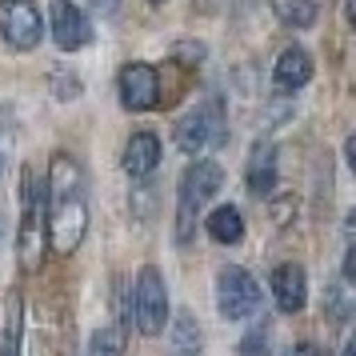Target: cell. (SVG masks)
Segmentation results:
<instances>
[{
	"label": "cell",
	"instance_id": "cell-5",
	"mask_svg": "<svg viewBox=\"0 0 356 356\" xmlns=\"http://www.w3.org/2000/svg\"><path fill=\"white\" fill-rule=\"evenodd\" d=\"M220 140H225V113H220V100H209V104L193 108V113L177 124V148L188 152V156H200V152H209V148L220 145Z\"/></svg>",
	"mask_w": 356,
	"mask_h": 356
},
{
	"label": "cell",
	"instance_id": "cell-8",
	"mask_svg": "<svg viewBox=\"0 0 356 356\" xmlns=\"http://www.w3.org/2000/svg\"><path fill=\"white\" fill-rule=\"evenodd\" d=\"M40 257V184L33 180V172H24V220H20V264L24 273L36 268Z\"/></svg>",
	"mask_w": 356,
	"mask_h": 356
},
{
	"label": "cell",
	"instance_id": "cell-1",
	"mask_svg": "<svg viewBox=\"0 0 356 356\" xmlns=\"http://www.w3.org/2000/svg\"><path fill=\"white\" fill-rule=\"evenodd\" d=\"M88 232V180L76 156L56 152L49 168V241L56 252H76Z\"/></svg>",
	"mask_w": 356,
	"mask_h": 356
},
{
	"label": "cell",
	"instance_id": "cell-20",
	"mask_svg": "<svg viewBox=\"0 0 356 356\" xmlns=\"http://www.w3.org/2000/svg\"><path fill=\"white\" fill-rule=\"evenodd\" d=\"M152 4H161V0H152Z\"/></svg>",
	"mask_w": 356,
	"mask_h": 356
},
{
	"label": "cell",
	"instance_id": "cell-14",
	"mask_svg": "<svg viewBox=\"0 0 356 356\" xmlns=\"http://www.w3.org/2000/svg\"><path fill=\"white\" fill-rule=\"evenodd\" d=\"M204 228H209V236L216 244H241L244 236V220H241V209H232V204H225V209H216L204 220Z\"/></svg>",
	"mask_w": 356,
	"mask_h": 356
},
{
	"label": "cell",
	"instance_id": "cell-10",
	"mask_svg": "<svg viewBox=\"0 0 356 356\" xmlns=\"http://www.w3.org/2000/svg\"><path fill=\"white\" fill-rule=\"evenodd\" d=\"M273 296L280 312H300L308 300V276L300 264H280L273 273Z\"/></svg>",
	"mask_w": 356,
	"mask_h": 356
},
{
	"label": "cell",
	"instance_id": "cell-16",
	"mask_svg": "<svg viewBox=\"0 0 356 356\" xmlns=\"http://www.w3.org/2000/svg\"><path fill=\"white\" fill-rule=\"evenodd\" d=\"M88 356H124V332L120 328H100V332H92Z\"/></svg>",
	"mask_w": 356,
	"mask_h": 356
},
{
	"label": "cell",
	"instance_id": "cell-2",
	"mask_svg": "<svg viewBox=\"0 0 356 356\" xmlns=\"http://www.w3.org/2000/svg\"><path fill=\"white\" fill-rule=\"evenodd\" d=\"M220 184H225L220 164H212V161L188 164V172L180 177V200H177V241H180V244L193 241L196 212H200V209L212 200V196L220 193Z\"/></svg>",
	"mask_w": 356,
	"mask_h": 356
},
{
	"label": "cell",
	"instance_id": "cell-17",
	"mask_svg": "<svg viewBox=\"0 0 356 356\" xmlns=\"http://www.w3.org/2000/svg\"><path fill=\"white\" fill-rule=\"evenodd\" d=\"M177 353L180 356H196L200 353V328L193 324V316H180L177 321Z\"/></svg>",
	"mask_w": 356,
	"mask_h": 356
},
{
	"label": "cell",
	"instance_id": "cell-6",
	"mask_svg": "<svg viewBox=\"0 0 356 356\" xmlns=\"http://www.w3.org/2000/svg\"><path fill=\"white\" fill-rule=\"evenodd\" d=\"M0 36H4V44H13L20 52L36 49L44 36L40 8L33 0H0Z\"/></svg>",
	"mask_w": 356,
	"mask_h": 356
},
{
	"label": "cell",
	"instance_id": "cell-13",
	"mask_svg": "<svg viewBox=\"0 0 356 356\" xmlns=\"http://www.w3.org/2000/svg\"><path fill=\"white\" fill-rule=\"evenodd\" d=\"M273 188H276V148L264 140V145H257L252 156H248V193L273 196Z\"/></svg>",
	"mask_w": 356,
	"mask_h": 356
},
{
	"label": "cell",
	"instance_id": "cell-4",
	"mask_svg": "<svg viewBox=\"0 0 356 356\" xmlns=\"http://www.w3.org/2000/svg\"><path fill=\"white\" fill-rule=\"evenodd\" d=\"M216 308H220L225 321H248V316H257L260 284L244 273V268L228 264V268H220V276H216Z\"/></svg>",
	"mask_w": 356,
	"mask_h": 356
},
{
	"label": "cell",
	"instance_id": "cell-15",
	"mask_svg": "<svg viewBox=\"0 0 356 356\" xmlns=\"http://www.w3.org/2000/svg\"><path fill=\"white\" fill-rule=\"evenodd\" d=\"M273 13L289 29H312L316 20V0H273Z\"/></svg>",
	"mask_w": 356,
	"mask_h": 356
},
{
	"label": "cell",
	"instance_id": "cell-3",
	"mask_svg": "<svg viewBox=\"0 0 356 356\" xmlns=\"http://www.w3.org/2000/svg\"><path fill=\"white\" fill-rule=\"evenodd\" d=\"M132 321L145 337H161L164 324H168V289H164V276L152 264L140 268L136 284H132Z\"/></svg>",
	"mask_w": 356,
	"mask_h": 356
},
{
	"label": "cell",
	"instance_id": "cell-12",
	"mask_svg": "<svg viewBox=\"0 0 356 356\" xmlns=\"http://www.w3.org/2000/svg\"><path fill=\"white\" fill-rule=\"evenodd\" d=\"M273 81L276 88H284V92H296V88H305L312 81V56L305 49H284L280 52V60L273 68Z\"/></svg>",
	"mask_w": 356,
	"mask_h": 356
},
{
	"label": "cell",
	"instance_id": "cell-19",
	"mask_svg": "<svg viewBox=\"0 0 356 356\" xmlns=\"http://www.w3.org/2000/svg\"><path fill=\"white\" fill-rule=\"evenodd\" d=\"M284 356H321V348H316V344H296V348H289Z\"/></svg>",
	"mask_w": 356,
	"mask_h": 356
},
{
	"label": "cell",
	"instance_id": "cell-9",
	"mask_svg": "<svg viewBox=\"0 0 356 356\" xmlns=\"http://www.w3.org/2000/svg\"><path fill=\"white\" fill-rule=\"evenodd\" d=\"M52 40L65 52H76L92 40V29H88L84 13L72 0H56V4H52Z\"/></svg>",
	"mask_w": 356,
	"mask_h": 356
},
{
	"label": "cell",
	"instance_id": "cell-7",
	"mask_svg": "<svg viewBox=\"0 0 356 356\" xmlns=\"http://www.w3.org/2000/svg\"><path fill=\"white\" fill-rule=\"evenodd\" d=\"M116 92H120V104L129 113H148V108L161 104V76L148 65H124L120 81H116Z\"/></svg>",
	"mask_w": 356,
	"mask_h": 356
},
{
	"label": "cell",
	"instance_id": "cell-18",
	"mask_svg": "<svg viewBox=\"0 0 356 356\" xmlns=\"http://www.w3.org/2000/svg\"><path fill=\"white\" fill-rule=\"evenodd\" d=\"M332 316H337V321L348 316V280H340L337 292H332Z\"/></svg>",
	"mask_w": 356,
	"mask_h": 356
},
{
	"label": "cell",
	"instance_id": "cell-11",
	"mask_svg": "<svg viewBox=\"0 0 356 356\" xmlns=\"http://www.w3.org/2000/svg\"><path fill=\"white\" fill-rule=\"evenodd\" d=\"M156 164H161V140L152 132H136L124 145V172L140 180V177H152Z\"/></svg>",
	"mask_w": 356,
	"mask_h": 356
},
{
	"label": "cell",
	"instance_id": "cell-21",
	"mask_svg": "<svg viewBox=\"0 0 356 356\" xmlns=\"http://www.w3.org/2000/svg\"><path fill=\"white\" fill-rule=\"evenodd\" d=\"M0 172H4V164H0Z\"/></svg>",
	"mask_w": 356,
	"mask_h": 356
}]
</instances>
